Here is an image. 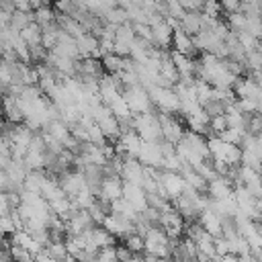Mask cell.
<instances>
[{
	"instance_id": "cell-1",
	"label": "cell",
	"mask_w": 262,
	"mask_h": 262,
	"mask_svg": "<svg viewBox=\"0 0 262 262\" xmlns=\"http://www.w3.org/2000/svg\"><path fill=\"white\" fill-rule=\"evenodd\" d=\"M149 100L154 104V108L158 113H166V115H178L180 111V98L174 92V88H166V86H151L147 88Z\"/></svg>"
},
{
	"instance_id": "cell-2",
	"label": "cell",
	"mask_w": 262,
	"mask_h": 262,
	"mask_svg": "<svg viewBox=\"0 0 262 262\" xmlns=\"http://www.w3.org/2000/svg\"><path fill=\"white\" fill-rule=\"evenodd\" d=\"M133 131L141 141H162V127L158 121V113L133 115Z\"/></svg>"
},
{
	"instance_id": "cell-3",
	"label": "cell",
	"mask_w": 262,
	"mask_h": 262,
	"mask_svg": "<svg viewBox=\"0 0 262 262\" xmlns=\"http://www.w3.org/2000/svg\"><path fill=\"white\" fill-rule=\"evenodd\" d=\"M123 98L127 100L129 108L133 115H143V113H158L149 100V94L143 86H131V88H125L123 90Z\"/></svg>"
},
{
	"instance_id": "cell-4",
	"label": "cell",
	"mask_w": 262,
	"mask_h": 262,
	"mask_svg": "<svg viewBox=\"0 0 262 262\" xmlns=\"http://www.w3.org/2000/svg\"><path fill=\"white\" fill-rule=\"evenodd\" d=\"M186 188L184 178L180 176V172H170V170H162L160 172V180H158V192L170 201L178 199Z\"/></svg>"
},
{
	"instance_id": "cell-5",
	"label": "cell",
	"mask_w": 262,
	"mask_h": 262,
	"mask_svg": "<svg viewBox=\"0 0 262 262\" xmlns=\"http://www.w3.org/2000/svg\"><path fill=\"white\" fill-rule=\"evenodd\" d=\"M158 121L162 127V141L176 145L182 137H184V125L178 121L176 115H166V113H158Z\"/></svg>"
},
{
	"instance_id": "cell-6",
	"label": "cell",
	"mask_w": 262,
	"mask_h": 262,
	"mask_svg": "<svg viewBox=\"0 0 262 262\" xmlns=\"http://www.w3.org/2000/svg\"><path fill=\"white\" fill-rule=\"evenodd\" d=\"M137 162L141 166H151V168H160L162 166V141H141L139 151H137Z\"/></svg>"
},
{
	"instance_id": "cell-7",
	"label": "cell",
	"mask_w": 262,
	"mask_h": 262,
	"mask_svg": "<svg viewBox=\"0 0 262 262\" xmlns=\"http://www.w3.org/2000/svg\"><path fill=\"white\" fill-rule=\"evenodd\" d=\"M57 182H59V186H61V190L66 192L68 199H74L76 194H80L82 190L88 188L84 174L78 172V170H68V172H63L61 176H57Z\"/></svg>"
},
{
	"instance_id": "cell-8",
	"label": "cell",
	"mask_w": 262,
	"mask_h": 262,
	"mask_svg": "<svg viewBox=\"0 0 262 262\" xmlns=\"http://www.w3.org/2000/svg\"><path fill=\"white\" fill-rule=\"evenodd\" d=\"M94 227V221L90 219L88 211L84 209H74L70 213V217L66 219V237L68 235H82L84 231L92 229Z\"/></svg>"
},
{
	"instance_id": "cell-9",
	"label": "cell",
	"mask_w": 262,
	"mask_h": 262,
	"mask_svg": "<svg viewBox=\"0 0 262 262\" xmlns=\"http://www.w3.org/2000/svg\"><path fill=\"white\" fill-rule=\"evenodd\" d=\"M123 199H125L137 213H143V211L147 209V194H145V190H143L139 184L123 182Z\"/></svg>"
},
{
	"instance_id": "cell-10",
	"label": "cell",
	"mask_w": 262,
	"mask_h": 262,
	"mask_svg": "<svg viewBox=\"0 0 262 262\" xmlns=\"http://www.w3.org/2000/svg\"><path fill=\"white\" fill-rule=\"evenodd\" d=\"M121 196H123V180H121V176H106V178H102L100 190H98V199H102L106 203H113V201H117Z\"/></svg>"
},
{
	"instance_id": "cell-11",
	"label": "cell",
	"mask_w": 262,
	"mask_h": 262,
	"mask_svg": "<svg viewBox=\"0 0 262 262\" xmlns=\"http://www.w3.org/2000/svg\"><path fill=\"white\" fill-rule=\"evenodd\" d=\"M0 111H2L4 119H6V123H14V125L23 123V108H20L18 98L14 94L8 92V94H4L0 98Z\"/></svg>"
},
{
	"instance_id": "cell-12",
	"label": "cell",
	"mask_w": 262,
	"mask_h": 262,
	"mask_svg": "<svg viewBox=\"0 0 262 262\" xmlns=\"http://www.w3.org/2000/svg\"><path fill=\"white\" fill-rule=\"evenodd\" d=\"M231 90H233L235 98H252V100H258V96H260V86H258V82H254L250 76H239V78H235Z\"/></svg>"
},
{
	"instance_id": "cell-13",
	"label": "cell",
	"mask_w": 262,
	"mask_h": 262,
	"mask_svg": "<svg viewBox=\"0 0 262 262\" xmlns=\"http://www.w3.org/2000/svg\"><path fill=\"white\" fill-rule=\"evenodd\" d=\"M76 47H78L80 59H84V57L102 59V53H100V47H98V37H94L92 33H84L82 37H78L76 39Z\"/></svg>"
},
{
	"instance_id": "cell-14",
	"label": "cell",
	"mask_w": 262,
	"mask_h": 262,
	"mask_svg": "<svg viewBox=\"0 0 262 262\" xmlns=\"http://www.w3.org/2000/svg\"><path fill=\"white\" fill-rule=\"evenodd\" d=\"M51 53L59 55V57H70V59H80L78 55V47H76V39L70 37L68 33H63L59 29V35H57V43L53 45Z\"/></svg>"
},
{
	"instance_id": "cell-15",
	"label": "cell",
	"mask_w": 262,
	"mask_h": 262,
	"mask_svg": "<svg viewBox=\"0 0 262 262\" xmlns=\"http://www.w3.org/2000/svg\"><path fill=\"white\" fill-rule=\"evenodd\" d=\"M151 45L158 47V49L170 51V47H172V29L166 23V18L151 27Z\"/></svg>"
},
{
	"instance_id": "cell-16",
	"label": "cell",
	"mask_w": 262,
	"mask_h": 262,
	"mask_svg": "<svg viewBox=\"0 0 262 262\" xmlns=\"http://www.w3.org/2000/svg\"><path fill=\"white\" fill-rule=\"evenodd\" d=\"M119 176H121L123 182L139 184V186H141V180H143V166L137 162V158H125Z\"/></svg>"
},
{
	"instance_id": "cell-17",
	"label": "cell",
	"mask_w": 262,
	"mask_h": 262,
	"mask_svg": "<svg viewBox=\"0 0 262 262\" xmlns=\"http://www.w3.org/2000/svg\"><path fill=\"white\" fill-rule=\"evenodd\" d=\"M94 123L98 125V129H100V131H102V135L106 137V141L117 143V139H119V135H121V125H119V119H117L113 113L102 115V117H100V119H96Z\"/></svg>"
},
{
	"instance_id": "cell-18",
	"label": "cell",
	"mask_w": 262,
	"mask_h": 262,
	"mask_svg": "<svg viewBox=\"0 0 262 262\" xmlns=\"http://www.w3.org/2000/svg\"><path fill=\"white\" fill-rule=\"evenodd\" d=\"M172 49L182 53V55H188L192 59H194V53H199L194 49V45H192V37H188L180 27L172 31Z\"/></svg>"
},
{
	"instance_id": "cell-19",
	"label": "cell",
	"mask_w": 262,
	"mask_h": 262,
	"mask_svg": "<svg viewBox=\"0 0 262 262\" xmlns=\"http://www.w3.org/2000/svg\"><path fill=\"white\" fill-rule=\"evenodd\" d=\"M231 192H233V184L227 178H223V176H217V178L207 182V194L213 201L227 199V196H231Z\"/></svg>"
},
{
	"instance_id": "cell-20",
	"label": "cell",
	"mask_w": 262,
	"mask_h": 262,
	"mask_svg": "<svg viewBox=\"0 0 262 262\" xmlns=\"http://www.w3.org/2000/svg\"><path fill=\"white\" fill-rule=\"evenodd\" d=\"M196 221L201 223V227H203L209 235H213V237H219V235H221V219H219V215H217L215 211H211V209L201 211Z\"/></svg>"
},
{
	"instance_id": "cell-21",
	"label": "cell",
	"mask_w": 262,
	"mask_h": 262,
	"mask_svg": "<svg viewBox=\"0 0 262 262\" xmlns=\"http://www.w3.org/2000/svg\"><path fill=\"white\" fill-rule=\"evenodd\" d=\"M43 133H47L49 137H53L55 141H59L61 145L66 143V139L70 137V127L61 121V119H55V121H49V125H45L43 129H41Z\"/></svg>"
},
{
	"instance_id": "cell-22",
	"label": "cell",
	"mask_w": 262,
	"mask_h": 262,
	"mask_svg": "<svg viewBox=\"0 0 262 262\" xmlns=\"http://www.w3.org/2000/svg\"><path fill=\"white\" fill-rule=\"evenodd\" d=\"M180 29H182L188 37H194L196 33H201V31H203L201 12H184V16L180 18Z\"/></svg>"
},
{
	"instance_id": "cell-23",
	"label": "cell",
	"mask_w": 262,
	"mask_h": 262,
	"mask_svg": "<svg viewBox=\"0 0 262 262\" xmlns=\"http://www.w3.org/2000/svg\"><path fill=\"white\" fill-rule=\"evenodd\" d=\"M45 178H47L45 170H29V174H27V178L23 182V190L41 194V186H43Z\"/></svg>"
},
{
	"instance_id": "cell-24",
	"label": "cell",
	"mask_w": 262,
	"mask_h": 262,
	"mask_svg": "<svg viewBox=\"0 0 262 262\" xmlns=\"http://www.w3.org/2000/svg\"><path fill=\"white\" fill-rule=\"evenodd\" d=\"M20 39L25 41V45L31 49V47H37V45H41V27L37 25V23H31V25H27L20 33Z\"/></svg>"
},
{
	"instance_id": "cell-25",
	"label": "cell",
	"mask_w": 262,
	"mask_h": 262,
	"mask_svg": "<svg viewBox=\"0 0 262 262\" xmlns=\"http://www.w3.org/2000/svg\"><path fill=\"white\" fill-rule=\"evenodd\" d=\"M219 160L223 164H227V166H239V162H242V147L233 145V143H225L223 154H221Z\"/></svg>"
},
{
	"instance_id": "cell-26",
	"label": "cell",
	"mask_w": 262,
	"mask_h": 262,
	"mask_svg": "<svg viewBox=\"0 0 262 262\" xmlns=\"http://www.w3.org/2000/svg\"><path fill=\"white\" fill-rule=\"evenodd\" d=\"M33 20L39 27H45V25L55 23V10H53V6H41V8L33 10Z\"/></svg>"
},
{
	"instance_id": "cell-27",
	"label": "cell",
	"mask_w": 262,
	"mask_h": 262,
	"mask_svg": "<svg viewBox=\"0 0 262 262\" xmlns=\"http://www.w3.org/2000/svg\"><path fill=\"white\" fill-rule=\"evenodd\" d=\"M31 23H35V20H33V12H20V10H14L12 16H10L8 27L20 33V31H23L27 25H31Z\"/></svg>"
},
{
	"instance_id": "cell-28",
	"label": "cell",
	"mask_w": 262,
	"mask_h": 262,
	"mask_svg": "<svg viewBox=\"0 0 262 262\" xmlns=\"http://www.w3.org/2000/svg\"><path fill=\"white\" fill-rule=\"evenodd\" d=\"M123 59L125 57H119V55H115V53H106V55H102V70H106V74H111V76H115V74H119L121 70H123Z\"/></svg>"
},
{
	"instance_id": "cell-29",
	"label": "cell",
	"mask_w": 262,
	"mask_h": 262,
	"mask_svg": "<svg viewBox=\"0 0 262 262\" xmlns=\"http://www.w3.org/2000/svg\"><path fill=\"white\" fill-rule=\"evenodd\" d=\"M246 20H248V16H246L242 10H237V12L227 14L225 25L229 27V31H231V33H242V31H246Z\"/></svg>"
},
{
	"instance_id": "cell-30",
	"label": "cell",
	"mask_w": 262,
	"mask_h": 262,
	"mask_svg": "<svg viewBox=\"0 0 262 262\" xmlns=\"http://www.w3.org/2000/svg\"><path fill=\"white\" fill-rule=\"evenodd\" d=\"M102 20H104V23H111V25H115V27H119V25H123V23H129V16H127V10H125V8L115 6V8H111V10L102 16Z\"/></svg>"
},
{
	"instance_id": "cell-31",
	"label": "cell",
	"mask_w": 262,
	"mask_h": 262,
	"mask_svg": "<svg viewBox=\"0 0 262 262\" xmlns=\"http://www.w3.org/2000/svg\"><path fill=\"white\" fill-rule=\"evenodd\" d=\"M43 250L51 256V258H55V260H63L66 256H68V250H66V242H47L45 246H43Z\"/></svg>"
},
{
	"instance_id": "cell-32",
	"label": "cell",
	"mask_w": 262,
	"mask_h": 262,
	"mask_svg": "<svg viewBox=\"0 0 262 262\" xmlns=\"http://www.w3.org/2000/svg\"><path fill=\"white\" fill-rule=\"evenodd\" d=\"M8 254H10L12 262H33V254L29 250H25L23 246H18V244H10Z\"/></svg>"
},
{
	"instance_id": "cell-33",
	"label": "cell",
	"mask_w": 262,
	"mask_h": 262,
	"mask_svg": "<svg viewBox=\"0 0 262 262\" xmlns=\"http://www.w3.org/2000/svg\"><path fill=\"white\" fill-rule=\"evenodd\" d=\"M227 129V119H225V113L223 115H215L209 119V135H219Z\"/></svg>"
},
{
	"instance_id": "cell-34",
	"label": "cell",
	"mask_w": 262,
	"mask_h": 262,
	"mask_svg": "<svg viewBox=\"0 0 262 262\" xmlns=\"http://www.w3.org/2000/svg\"><path fill=\"white\" fill-rule=\"evenodd\" d=\"M244 135H246V131H239V129H225L223 133H219L217 137L221 139V141H225V143H233V145H239L242 143V139H244Z\"/></svg>"
},
{
	"instance_id": "cell-35",
	"label": "cell",
	"mask_w": 262,
	"mask_h": 262,
	"mask_svg": "<svg viewBox=\"0 0 262 262\" xmlns=\"http://www.w3.org/2000/svg\"><path fill=\"white\" fill-rule=\"evenodd\" d=\"M86 131H88V143H94V145H98V147H102L104 143H108V141H106V137L102 135V131L98 129V125H96V123H92Z\"/></svg>"
},
{
	"instance_id": "cell-36",
	"label": "cell",
	"mask_w": 262,
	"mask_h": 262,
	"mask_svg": "<svg viewBox=\"0 0 262 262\" xmlns=\"http://www.w3.org/2000/svg\"><path fill=\"white\" fill-rule=\"evenodd\" d=\"M221 6L217 0H203V8H201V14L205 16H211V18H219L221 16Z\"/></svg>"
},
{
	"instance_id": "cell-37",
	"label": "cell",
	"mask_w": 262,
	"mask_h": 262,
	"mask_svg": "<svg viewBox=\"0 0 262 262\" xmlns=\"http://www.w3.org/2000/svg\"><path fill=\"white\" fill-rule=\"evenodd\" d=\"M125 246L133 252V254H141L143 252V246H145V242H143V237L139 235V233H131L127 239H125Z\"/></svg>"
},
{
	"instance_id": "cell-38",
	"label": "cell",
	"mask_w": 262,
	"mask_h": 262,
	"mask_svg": "<svg viewBox=\"0 0 262 262\" xmlns=\"http://www.w3.org/2000/svg\"><path fill=\"white\" fill-rule=\"evenodd\" d=\"M133 25V33L137 39H143L147 43H151V27L145 23H131Z\"/></svg>"
},
{
	"instance_id": "cell-39",
	"label": "cell",
	"mask_w": 262,
	"mask_h": 262,
	"mask_svg": "<svg viewBox=\"0 0 262 262\" xmlns=\"http://www.w3.org/2000/svg\"><path fill=\"white\" fill-rule=\"evenodd\" d=\"M237 35V41H239V45L246 49V53L248 51H252V49H256V45H258V39H254L248 31H242V33H235Z\"/></svg>"
},
{
	"instance_id": "cell-40",
	"label": "cell",
	"mask_w": 262,
	"mask_h": 262,
	"mask_svg": "<svg viewBox=\"0 0 262 262\" xmlns=\"http://www.w3.org/2000/svg\"><path fill=\"white\" fill-rule=\"evenodd\" d=\"M235 104H237L239 113H244V115H252L258 111V100H252V98H237Z\"/></svg>"
},
{
	"instance_id": "cell-41",
	"label": "cell",
	"mask_w": 262,
	"mask_h": 262,
	"mask_svg": "<svg viewBox=\"0 0 262 262\" xmlns=\"http://www.w3.org/2000/svg\"><path fill=\"white\" fill-rule=\"evenodd\" d=\"M115 254H117V262H129L135 254L125 246V242L123 244H119V246H115Z\"/></svg>"
},
{
	"instance_id": "cell-42",
	"label": "cell",
	"mask_w": 262,
	"mask_h": 262,
	"mask_svg": "<svg viewBox=\"0 0 262 262\" xmlns=\"http://www.w3.org/2000/svg\"><path fill=\"white\" fill-rule=\"evenodd\" d=\"M215 252H217V256H227L229 254V242H227V237H223V235L215 237Z\"/></svg>"
},
{
	"instance_id": "cell-43",
	"label": "cell",
	"mask_w": 262,
	"mask_h": 262,
	"mask_svg": "<svg viewBox=\"0 0 262 262\" xmlns=\"http://www.w3.org/2000/svg\"><path fill=\"white\" fill-rule=\"evenodd\" d=\"M219 2V6H221V10L223 12H227V14H231V12H237L239 10V0H217Z\"/></svg>"
},
{
	"instance_id": "cell-44",
	"label": "cell",
	"mask_w": 262,
	"mask_h": 262,
	"mask_svg": "<svg viewBox=\"0 0 262 262\" xmlns=\"http://www.w3.org/2000/svg\"><path fill=\"white\" fill-rule=\"evenodd\" d=\"M33 260H35V262H59V260L51 258V256H49V254H47L45 250H41V252H39V254H37V256H35Z\"/></svg>"
},
{
	"instance_id": "cell-45",
	"label": "cell",
	"mask_w": 262,
	"mask_h": 262,
	"mask_svg": "<svg viewBox=\"0 0 262 262\" xmlns=\"http://www.w3.org/2000/svg\"><path fill=\"white\" fill-rule=\"evenodd\" d=\"M10 16H12V14L0 6V27H6V25L10 23Z\"/></svg>"
},
{
	"instance_id": "cell-46",
	"label": "cell",
	"mask_w": 262,
	"mask_h": 262,
	"mask_svg": "<svg viewBox=\"0 0 262 262\" xmlns=\"http://www.w3.org/2000/svg\"><path fill=\"white\" fill-rule=\"evenodd\" d=\"M29 2H31V8L33 10H37L41 6H49V0H29Z\"/></svg>"
},
{
	"instance_id": "cell-47",
	"label": "cell",
	"mask_w": 262,
	"mask_h": 262,
	"mask_svg": "<svg viewBox=\"0 0 262 262\" xmlns=\"http://www.w3.org/2000/svg\"><path fill=\"white\" fill-rule=\"evenodd\" d=\"M256 209H258V213L262 215V196H260V199H256Z\"/></svg>"
},
{
	"instance_id": "cell-48",
	"label": "cell",
	"mask_w": 262,
	"mask_h": 262,
	"mask_svg": "<svg viewBox=\"0 0 262 262\" xmlns=\"http://www.w3.org/2000/svg\"><path fill=\"white\" fill-rule=\"evenodd\" d=\"M256 229H258V235L262 237V221H260V223H256Z\"/></svg>"
},
{
	"instance_id": "cell-49",
	"label": "cell",
	"mask_w": 262,
	"mask_h": 262,
	"mask_svg": "<svg viewBox=\"0 0 262 262\" xmlns=\"http://www.w3.org/2000/svg\"><path fill=\"white\" fill-rule=\"evenodd\" d=\"M2 246H4V239H2V237H0V252H2V250H4V248H2Z\"/></svg>"
},
{
	"instance_id": "cell-50",
	"label": "cell",
	"mask_w": 262,
	"mask_h": 262,
	"mask_svg": "<svg viewBox=\"0 0 262 262\" xmlns=\"http://www.w3.org/2000/svg\"><path fill=\"white\" fill-rule=\"evenodd\" d=\"M0 61H2V45H0Z\"/></svg>"
},
{
	"instance_id": "cell-51",
	"label": "cell",
	"mask_w": 262,
	"mask_h": 262,
	"mask_svg": "<svg viewBox=\"0 0 262 262\" xmlns=\"http://www.w3.org/2000/svg\"><path fill=\"white\" fill-rule=\"evenodd\" d=\"M33 262H35V260H33Z\"/></svg>"
}]
</instances>
